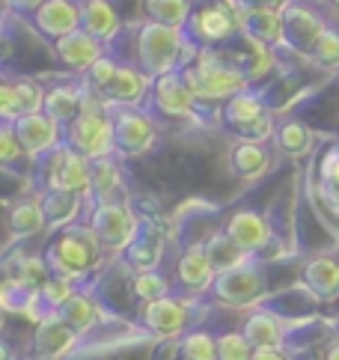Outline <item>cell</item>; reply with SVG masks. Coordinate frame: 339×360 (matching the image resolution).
<instances>
[{
  "label": "cell",
  "instance_id": "cell-1",
  "mask_svg": "<svg viewBox=\"0 0 339 360\" xmlns=\"http://www.w3.org/2000/svg\"><path fill=\"white\" fill-rule=\"evenodd\" d=\"M188 30L170 24L146 21L134 27V66L149 78H164L181 69V57L188 48Z\"/></svg>",
  "mask_w": 339,
  "mask_h": 360
},
{
  "label": "cell",
  "instance_id": "cell-2",
  "mask_svg": "<svg viewBox=\"0 0 339 360\" xmlns=\"http://www.w3.org/2000/svg\"><path fill=\"white\" fill-rule=\"evenodd\" d=\"M101 238L89 224L81 226H63L48 248L51 274H60L66 280H84L96 268L101 256Z\"/></svg>",
  "mask_w": 339,
  "mask_h": 360
},
{
  "label": "cell",
  "instance_id": "cell-3",
  "mask_svg": "<svg viewBox=\"0 0 339 360\" xmlns=\"http://www.w3.org/2000/svg\"><path fill=\"white\" fill-rule=\"evenodd\" d=\"M45 191H69V194H89L93 185V161L81 155L69 143L57 146L54 152L39 161Z\"/></svg>",
  "mask_w": 339,
  "mask_h": 360
},
{
  "label": "cell",
  "instance_id": "cell-4",
  "mask_svg": "<svg viewBox=\"0 0 339 360\" xmlns=\"http://www.w3.org/2000/svg\"><path fill=\"white\" fill-rule=\"evenodd\" d=\"M66 143L77 149L89 161L108 158L116 152V125L108 113H81L72 125H66Z\"/></svg>",
  "mask_w": 339,
  "mask_h": 360
},
{
  "label": "cell",
  "instance_id": "cell-5",
  "mask_svg": "<svg viewBox=\"0 0 339 360\" xmlns=\"http://www.w3.org/2000/svg\"><path fill=\"white\" fill-rule=\"evenodd\" d=\"M212 295L217 301H224L229 307H247L259 301L265 295V271L256 259H247L244 265L232 268V271L217 274Z\"/></svg>",
  "mask_w": 339,
  "mask_h": 360
},
{
  "label": "cell",
  "instance_id": "cell-6",
  "mask_svg": "<svg viewBox=\"0 0 339 360\" xmlns=\"http://www.w3.org/2000/svg\"><path fill=\"white\" fill-rule=\"evenodd\" d=\"M185 30L191 33V39L200 48H217L220 42H229V39H236V36H241L238 18L232 15L229 9L220 6L217 0H208L205 6L191 12V21Z\"/></svg>",
  "mask_w": 339,
  "mask_h": 360
},
{
  "label": "cell",
  "instance_id": "cell-7",
  "mask_svg": "<svg viewBox=\"0 0 339 360\" xmlns=\"http://www.w3.org/2000/svg\"><path fill=\"white\" fill-rule=\"evenodd\" d=\"M12 128H15L18 140L27 149V155H48V152H54L57 146L66 143V125H60L45 110L24 113V117L12 122Z\"/></svg>",
  "mask_w": 339,
  "mask_h": 360
},
{
  "label": "cell",
  "instance_id": "cell-8",
  "mask_svg": "<svg viewBox=\"0 0 339 360\" xmlns=\"http://www.w3.org/2000/svg\"><path fill=\"white\" fill-rule=\"evenodd\" d=\"M89 226L98 233L104 248H113V250L128 248V244H132L137 238V233H140L134 214L128 212L125 202H101V205H96L93 217H89Z\"/></svg>",
  "mask_w": 339,
  "mask_h": 360
},
{
  "label": "cell",
  "instance_id": "cell-9",
  "mask_svg": "<svg viewBox=\"0 0 339 360\" xmlns=\"http://www.w3.org/2000/svg\"><path fill=\"white\" fill-rule=\"evenodd\" d=\"M113 125H116V155H140L155 140V125L143 110L132 105H113Z\"/></svg>",
  "mask_w": 339,
  "mask_h": 360
},
{
  "label": "cell",
  "instance_id": "cell-10",
  "mask_svg": "<svg viewBox=\"0 0 339 360\" xmlns=\"http://www.w3.org/2000/svg\"><path fill=\"white\" fill-rule=\"evenodd\" d=\"M33 24L48 39H63V36L84 30L81 0H45V4L33 12Z\"/></svg>",
  "mask_w": 339,
  "mask_h": 360
},
{
  "label": "cell",
  "instance_id": "cell-11",
  "mask_svg": "<svg viewBox=\"0 0 339 360\" xmlns=\"http://www.w3.org/2000/svg\"><path fill=\"white\" fill-rule=\"evenodd\" d=\"M45 86H39L33 78H6L0 86V113L4 122H15L24 113L45 110Z\"/></svg>",
  "mask_w": 339,
  "mask_h": 360
},
{
  "label": "cell",
  "instance_id": "cell-12",
  "mask_svg": "<svg viewBox=\"0 0 339 360\" xmlns=\"http://www.w3.org/2000/svg\"><path fill=\"white\" fill-rule=\"evenodd\" d=\"M152 105L167 117H193L197 113V96L181 78V72H170L164 78L152 81Z\"/></svg>",
  "mask_w": 339,
  "mask_h": 360
},
{
  "label": "cell",
  "instance_id": "cell-13",
  "mask_svg": "<svg viewBox=\"0 0 339 360\" xmlns=\"http://www.w3.org/2000/svg\"><path fill=\"white\" fill-rule=\"evenodd\" d=\"M324 30H328V24L307 6L289 4L283 9V42H289L292 48L304 51V54H312V48L319 45Z\"/></svg>",
  "mask_w": 339,
  "mask_h": 360
},
{
  "label": "cell",
  "instance_id": "cell-14",
  "mask_svg": "<svg viewBox=\"0 0 339 360\" xmlns=\"http://www.w3.org/2000/svg\"><path fill=\"white\" fill-rule=\"evenodd\" d=\"M176 280L185 292H203V289L215 286L217 268L212 262V256H208L205 244H191V248H185V253H181L176 262Z\"/></svg>",
  "mask_w": 339,
  "mask_h": 360
},
{
  "label": "cell",
  "instance_id": "cell-15",
  "mask_svg": "<svg viewBox=\"0 0 339 360\" xmlns=\"http://www.w3.org/2000/svg\"><path fill=\"white\" fill-rule=\"evenodd\" d=\"M188 304L181 298H158V301H149L143 307V325H146L152 333L158 337H179L188 325Z\"/></svg>",
  "mask_w": 339,
  "mask_h": 360
},
{
  "label": "cell",
  "instance_id": "cell-16",
  "mask_svg": "<svg viewBox=\"0 0 339 360\" xmlns=\"http://www.w3.org/2000/svg\"><path fill=\"white\" fill-rule=\"evenodd\" d=\"M54 51H57V57H60L63 66L72 69V72H87L98 57L108 54V51H104V42L96 39V36L87 33V30H77L72 36H63V39H57Z\"/></svg>",
  "mask_w": 339,
  "mask_h": 360
},
{
  "label": "cell",
  "instance_id": "cell-17",
  "mask_svg": "<svg viewBox=\"0 0 339 360\" xmlns=\"http://www.w3.org/2000/svg\"><path fill=\"white\" fill-rule=\"evenodd\" d=\"M224 233L238 244V248L244 253H259L262 248H268V241H271V226L268 221L259 212H250V209H244V212H236V214H229V221H226V229Z\"/></svg>",
  "mask_w": 339,
  "mask_h": 360
},
{
  "label": "cell",
  "instance_id": "cell-18",
  "mask_svg": "<svg viewBox=\"0 0 339 360\" xmlns=\"http://www.w3.org/2000/svg\"><path fill=\"white\" fill-rule=\"evenodd\" d=\"M75 342H77V330H75L57 310H51V313L36 325V337H33L36 354H42V357L66 354Z\"/></svg>",
  "mask_w": 339,
  "mask_h": 360
},
{
  "label": "cell",
  "instance_id": "cell-19",
  "mask_svg": "<svg viewBox=\"0 0 339 360\" xmlns=\"http://www.w3.org/2000/svg\"><path fill=\"white\" fill-rule=\"evenodd\" d=\"M81 18L84 30L93 33L101 42H110L122 33V18L110 0H81Z\"/></svg>",
  "mask_w": 339,
  "mask_h": 360
},
{
  "label": "cell",
  "instance_id": "cell-20",
  "mask_svg": "<svg viewBox=\"0 0 339 360\" xmlns=\"http://www.w3.org/2000/svg\"><path fill=\"white\" fill-rule=\"evenodd\" d=\"M81 98H84V81L81 84H57L48 86L45 93V113L54 117L60 125H72L81 117Z\"/></svg>",
  "mask_w": 339,
  "mask_h": 360
},
{
  "label": "cell",
  "instance_id": "cell-21",
  "mask_svg": "<svg viewBox=\"0 0 339 360\" xmlns=\"http://www.w3.org/2000/svg\"><path fill=\"white\" fill-rule=\"evenodd\" d=\"M149 75L140 72L137 66H132V63H122L120 72H116L113 84L104 89V96H108L113 105H132L137 108V101L149 93Z\"/></svg>",
  "mask_w": 339,
  "mask_h": 360
},
{
  "label": "cell",
  "instance_id": "cell-22",
  "mask_svg": "<svg viewBox=\"0 0 339 360\" xmlns=\"http://www.w3.org/2000/svg\"><path fill=\"white\" fill-rule=\"evenodd\" d=\"M241 333L250 340L253 349H274V345L286 342V325L280 316H274L268 310H256L247 316Z\"/></svg>",
  "mask_w": 339,
  "mask_h": 360
},
{
  "label": "cell",
  "instance_id": "cell-23",
  "mask_svg": "<svg viewBox=\"0 0 339 360\" xmlns=\"http://www.w3.org/2000/svg\"><path fill=\"white\" fill-rule=\"evenodd\" d=\"M304 283L319 301H333L339 295V262L331 256H319V259L307 262L304 268Z\"/></svg>",
  "mask_w": 339,
  "mask_h": 360
},
{
  "label": "cell",
  "instance_id": "cell-24",
  "mask_svg": "<svg viewBox=\"0 0 339 360\" xmlns=\"http://www.w3.org/2000/svg\"><path fill=\"white\" fill-rule=\"evenodd\" d=\"M265 108H262V96L259 93H250V89H244V93L238 96H232L226 101V108H224V120L229 122V128H236L238 137L250 128L256 120H262L265 117Z\"/></svg>",
  "mask_w": 339,
  "mask_h": 360
},
{
  "label": "cell",
  "instance_id": "cell-25",
  "mask_svg": "<svg viewBox=\"0 0 339 360\" xmlns=\"http://www.w3.org/2000/svg\"><path fill=\"white\" fill-rule=\"evenodd\" d=\"M271 155L265 143H250V140H238L229 152V164H232V173L241 176V179H256L265 173Z\"/></svg>",
  "mask_w": 339,
  "mask_h": 360
},
{
  "label": "cell",
  "instance_id": "cell-26",
  "mask_svg": "<svg viewBox=\"0 0 339 360\" xmlns=\"http://www.w3.org/2000/svg\"><path fill=\"white\" fill-rule=\"evenodd\" d=\"M241 36H253V39L265 45L283 42V12L280 9H247Z\"/></svg>",
  "mask_w": 339,
  "mask_h": 360
},
{
  "label": "cell",
  "instance_id": "cell-27",
  "mask_svg": "<svg viewBox=\"0 0 339 360\" xmlns=\"http://www.w3.org/2000/svg\"><path fill=\"white\" fill-rule=\"evenodd\" d=\"M45 224H48V214L42 200H18L9 209V229L18 238H30L36 233H42Z\"/></svg>",
  "mask_w": 339,
  "mask_h": 360
},
{
  "label": "cell",
  "instance_id": "cell-28",
  "mask_svg": "<svg viewBox=\"0 0 339 360\" xmlns=\"http://www.w3.org/2000/svg\"><path fill=\"white\" fill-rule=\"evenodd\" d=\"M122 185V173H120V161L113 155L108 158H96L93 161V185H89V194L96 197V202H116Z\"/></svg>",
  "mask_w": 339,
  "mask_h": 360
},
{
  "label": "cell",
  "instance_id": "cell-29",
  "mask_svg": "<svg viewBox=\"0 0 339 360\" xmlns=\"http://www.w3.org/2000/svg\"><path fill=\"white\" fill-rule=\"evenodd\" d=\"M42 205H45V214H48L51 226H66L77 217V212H81V194H69V191H45Z\"/></svg>",
  "mask_w": 339,
  "mask_h": 360
},
{
  "label": "cell",
  "instance_id": "cell-30",
  "mask_svg": "<svg viewBox=\"0 0 339 360\" xmlns=\"http://www.w3.org/2000/svg\"><path fill=\"white\" fill-rule=\"evenodd\" d=\"M205 248H208V256H212V262H215V268H217V274L232 271V268L244 265L247 259H253V256H250V253H244L226 233H215L212 241H208Z\"/></svg>",
  "mask_w": 339,
  "mask_h": 360
},
{
  "label": "cell",
  "instance_id": "cell-31",
  "mask_svg": "<svg viewBox=\"0 0 339 360\" xmlns=\"http://www.w3.org/2000/svg\"><path fill=\"white\" fill-rule=\"evenodd\" d=\"M149 21L170 24V27H188L191 21V0H143Z\"/></svg>",
  "mask_w": 339,
  "mask_h": 360
},
{
  "label": "cell",
  "instance_id": "cell-32",
  "mask_svg": "<svg viewBox=\"0 0 339 360\" xmlns=\"http://www.w3.org/2000/svg\"><path fill=\"white\" fill-rule=\"evenodd\" d=\"M161 259V236L158 233H137V238L128 244V262H132L137 271H149Z\"/></svg>",
  "mask_w": 339,
  "mask_h": 360
},
{
  "label": "cell",
  "instance_id": "cell-33",
  "mask_svg": "<svg viewBox=\"0 0 339 360\" xmlns=\"http://www.w3.org/2000/svg\"><path fill=\"white\" fill-rule=\"evenodd\" d=\"M63 319L69 321V325L77 330V333H87L89 328H96V321H98V304L93 298H87L84 292H77L75 298L63 307V310H57Z\"/></svg>",
  "mask_w": 339,
  "mask_h": 360
},
{
  "label": "cell",
  "instance_id": "cell-34",
  "mask_svg": "<svg viewBox=\"0 0 339 360\" xmlns=\"http://www.w3.org/2000/svg\"><path fill=\"white\" fill-rule=\"evenodd\" d=\"M132 292L134 298L140 301H158V298H167L170 295V283L164 274H158L155 268H149V271H137L134 280H132Z\"/></svg>",
  "mask_w": 339,
  "mask_h": 360
},
{
  "label": "cell",
  "instance_id": "cell-35",
  "mask_svg": "<svg viewBox=\"0 0 339 360\" xmlns=\"http://www.w3.org/2000/svg\"><path fill=\"white\" fill-rule=\"evenodd\" d=\"M185 360H217V340L205 330H191L179 342Z\"/></svg>",
  "mask_w": 339,
  "mask_h": 360
},
{
  "label": "cell",
  "instance_id": "cell-36",
  "mask_svg": "<svg viewBox=\"0 0 339 360\" xmlns=\"http://www.w3.org/2000/svg\"><path fill=\"white\" fill-rule=\"evenodd\" d=\"M75 283L66 280V277H60V274H51L48 283L42 289H39V298H42V304L48 307V310H63L72 298H75Z\"/></svg>",
  "mask_w": 339,
  "mask_h": 360
},
{
  "label": "cell",
  "instance_id": "cell-37",
  "mask_svg": "<svg viewBox=\"0 0 339 360\" xmlns=\"http://www.w3.org/2000/svg\"><path fill=\"white\" fill-rule=\"evenodd\" d=\"M120 66H122V63L116 60V57L104 54V57H98L93 66L84 72V84H87V86H93V89H101V93H104V89L113 84V78H116V72H120Z\"/></svg>",
  "mask_w": 339,
  "mask_h": 360
},
{
  "label": "cell",
  "instance_id": "cell-38",
  "mask_svg": "<svg viewBox=\"0 0 339 360\" xmlns=\"http://www.w3.org/2000/svg\"><path fill=\"white\" fill-rule=\"evenodd\" d=\"M277 140H280L283 152H289V155H301V152H307V146H309V131H307L304 122L289 120L286 125H280Z\"/></svg>",
  "mask_w": 339,
  "mask_h": 360
},
{
  "label": "cell",
  "instance_id": "cell-39",
  "mask_svg": "<svg viewBox=\"0 0 339 360\" xmlns=\"http://www.w3.org/2000/svg\"><path fill=\"white\" fill-rule=\"evenodd\" d=\"M253 357V345L244 333L232 330L217 337V360H250Z\"/></svg>",
  "mask_w": 339,
  "mask_h": 360
},
{
  "label": "cell",
  "instance_id": "cell-40",
  "mask_svg": "<svg viewBox=\"0 0 339 360\" xmlns=\"http://www.w3.org/2000/svg\"><path fill=\"white\" fill-rule=\"evenodd\" d=\"M24 155H27V149H24V143L18 140L15 128H12V122H4V131H0V161H4L6 167H12Z\"/></svg>",
  "mask_w": 339,
  "mask_h": 360
},
{
  "label": "cell",
  "instance_id": "cell-41",
  "mask_svg": "<svg viewBox=\"0 0 339 360\" xmlns=\"http://www.w3.org/2000/svg\"><path fill=\"white\" fill-rule=\"evenodd\" d=\"M312 60H319L321 66H339V30L328 27L321 33L319 45L312 48Z\"/></svg>",
  "mask_w": 339,
  "mask_h": 360
},
{
  "label": "cell",
  "instance_id": "cell-42",
  "mask_svg": "<svg viewBox=\"0 0 339 360\" xmlns=\"http://www.w3.org/2000/svg\"><path fill=\"white\" fill-rule=\"evenodd\" d=\"M321 185L328 188V191H333L331 200L339 202V149L336 152H328L324 161H321Z\"/></svg>",
  "mask_w": 339,
  "mask_h": 360
},
{
  "label": "cell",
  "instance_id": "cell-43",
  "mask_svg": "<svg viewBox=\"0 0 339 360\" xmlns=\"http://www.w3.org/2000/svg\"><path fill=\"white\" fill-rule=\"evenodd\" d=\"M271 137H274V117H271V113H265L262 120H256V122L241 134V140H250V143H268Z\"/></svg>",
  "mask_w": 339,
  "mask_h": 360
},
{
  "label": "cell",
  "instance_id": "cell-44",
  "mask_svg": "<svg viewBox=\"0 0 339 360\" xmlns=\"http://www.w3.org/2000/svg\"><path fill=\"white\" fill-rule=\"evenodd\" d=\"M250 360H292V357L283 352V345H274V349H253Z\"/></svg>",
  "mask_w": 339,
  "mask_h": 360
},
{
  "label": "cell",
  "instance_id": "cell-45",
  "mask_svg": "<svg viewBox=\"0 0 339 360\" xmlns=\"http://www.w3.org/2000/svg\"><path fill=\"white\" fill-rule=\"evenodd\" d=\"M289 4H292V0H244L247 9H280V12Z\"/></svg>",
  "mask_w": 339,
  "mask_h": 360
},
{
  "label": "cell",
  "instance_id": "cell-46",
  "mask_svg": "<svg viewBox=\"0 0 339 360\" xmlns=\"http://www.w3.org/2000/svg\"><path fill=\"white\" fill-rule=\"evenodd\" d=\"M42 4H45V0H12V6L21 9V12H36Z\"/></svg>",
  "mask_w": 339,
  "mask_h": 360
},
{
  "label": "cell",
  "instance_id": "cell-47",
  "mask_svg": "<svg viewBox=\"0 0 339 360\" xmlns=\"http://www.w3.org/2000/svg\"><path fill=\"white\" fill-rule=\"evenodd\" d=\"M324 360H339V342H333L328 352H324Z\"/></svg>",
  "mask_w": 339,
  "mask_h": 360
},
{
  "label": "cell",
  "instance_id": "cell-48",
  "mask_svg": "<svg viewBox=\"0 0 339 360\" xmlns=\"http://www.w3.org/2000/svg\"><path fill=\"white\" fill-rule=\"evenodd\" d=\"M331 4H333V6H336V9H339V0H331Z\"/></svg>",
  "mask_w": 339,
  "mask_h": 360
}]
</instances>
